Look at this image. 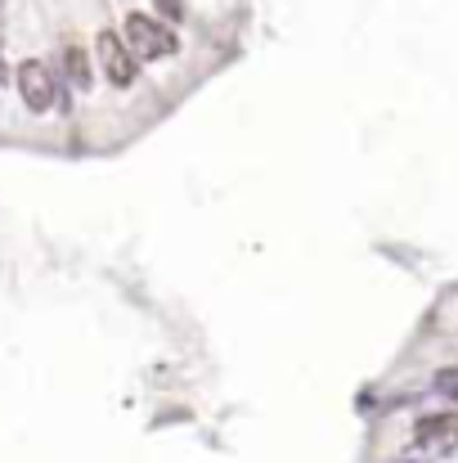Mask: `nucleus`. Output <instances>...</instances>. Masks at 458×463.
<instances>
[{"label": "nucleus", "instance_id": "f03ea898", "mask_svg": "<svg viewBox=\"0 0 458 463\" xmlns=\"http://www.w3.org/2000/svg\"><path fill=\"white\" fill-rule=\"evenodd\" d=\"M14 81H18V99L27 104V113H50L54 104H63V109H68V99L59 95V77H54L41 59L18 63Z\"/></svg>", "mask_w": 458, "mask_h": 463}, {"label": "nucleus", "instance_id": "39448f33", "mask_svg": "<svg viewBox=\"0 0 458 463\" xmlns=\"http://www.w3.org/2000/svg\"><path fill=\"white\" fill-rule=\"evenodd\" d=\"M59 59H63V77H68V81H72L77 90H90V86H95V68H90V54H86V50H81L77 41H68Z\"/></svg>", "mask_w": 458, "mask_h": 463}, {"label": "nucleus", "instance_id": "423d86ee", "mask_svg": "<svg viewBox=\"0 0 458 463\" xmlns=\"http://www.w3.org/2000/svg\"><path fill=\"white\" fill-rule=\"evenodd\" d=\"M153 5H157L171 23H175V18H184V0H153Z\"/></svg>", "mask_w": 458, "mask_h": 463}, {"label": "nucleus", "instance_id": "7ed1b4c3", "mask_svg": "<svg viewBox=\"0 0 458 463\" xmlns=\"http://www.w3.org/2000/svg\"><path fill=\"white\" fill-rule=\"evenodd\" d=\"M95 54H99V72H104L117 90H131V86H136V77H140V59H136V50L126 45L122 32H99Z\"/></svg>", "mask_w": 458, "mask_h": 463}, {"label": "nucleus", "instance_id": "0eeeda50", "mask_svg": "<svg viewBox=\"0 0 458 463\" xmlns=\"http://www.w3.org/2000/svg\"><path fill=\"white\" fill-rule=\"evenodd\" d=\"M436 387H441L450 401H458V373H454V369H450V373H441V378H436Z\"/></svg>", "mask_w": 458, "mask_h": 463}, {"label": "nucleus", "instance_id": "20e7f679", "mask_svg": "<svg viewBox=\"0 0 458 463\" xmlns=\"http://www.w3.org/2000/svg\"><path fill=\"white\" fill-rule=\"evenodd\" d=\"M414 446L423 455H436V459L458 450V414H427V419H418L414 423Z\"/></svg>", "mask_w": 458, "mask_h": 463}, {"label": "nucleus", "instance_id": "f257e3e1", "mask_svg": "<svg viewBox=\"0 0 458 463\" xmlns=\"http://www.w3.org/2000/svg\"><path fill=\"white\" fill-rule=\"evenodd\" d=\"M122 36L136 50V59H171V54H180V36L166 23L149 18V14H126Z\"/></svg>", "mask_w": 458, "mask_h": 463}]
</instances>
